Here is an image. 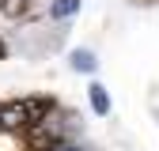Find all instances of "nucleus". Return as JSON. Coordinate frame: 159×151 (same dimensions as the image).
Masks as SVG:
<instances>
[{
  "label": "nucleus",
  "instance_id": "obj_1",
  "mask_svg": "<svg viewBox=\"0 0 159 151\" xmlns=\"http://www.w3.org/2000/svg\"><path fill=\"white\" fill-rule=\"evenodd\" d=\"M0 121H4V128H8V132H19V128H27V125H30V121H27V110H23V102L0 106Z\"/></svg>",
  "mask_w": 159,
  "mask_h": 151
},
{
  "label": "nucleus",
  "instance_id": "obj_2",
  "mask_svg": "<svg viewBox=\"0 0 159 151\" xmlns=\"http://www.w3.org/2000/svg\"><path fill=\"white\" fill-rule=\"evenodd\" d=\"M23 110H27V121H30V125H34V121H46L49 113H53V98H27Z\"/></svg>",
  "mask_w": 159,
  "mask_h": 151
},
{
  "label": "nucleus",
  "instance_id": "obj_3",
  "mask_svg": "<svg viewBox=\"0 0 159 151\" xmlns=\"http://www.w3.org/2000/svg\"><path fill=\"white\" fill-rule=\"evenodd\" d=\"M68 64H72L76 72H84V76H91V72L98 68V61H95V53H91V49H72Z\"/></svg>",
  "mask_w": 159,
  "mask_h": 151
},
{
  "label": "nucleus",
  "instance_id": "obj_4",
  "mask_svg": "<svg viewBox=\"0 0 159 151\" xmlns=\"http://www.w3.org/2000/svg\"><path fill=\"white\" fill-rule=\"evenodd\" d=\"M80 4H84V0H49V19H57V23H61V19H72L80 11Z\"/></svg>",
  "mask_w": 159,
  "mask_h": 151
},
{
  "label": "nucleus",
  "instance_id": "obj_5",
  "mask_svg": "<svg viewBox=\"0 0 159 151\" xmlns=\"http://www.w3.org/2000/svg\"><path fill=\"white\" fill-rule=\"evenodd\" d=\"M87 94H91V110L98 113V117H106V113H110V94H106V87L102 83H91Z\"/></svg>",
  "mask_w": 159,
  "mask_h": 151
},
{
  "label": "nucleus",
  "instance_id": "obj_6",
  "mask_svg": "<svg viewBox=\"0 0 159 151\" xmlns=\"http://www.w3.org/2000/svg\"><path fill=\"white\" fill-rule=\"evenodd\" d=\"M30 11V0H0V15L4 19H23Z\"/></svg>",
  "mask_w": 159,
  "mask_h": 151
},
{
  "label": "nucleus",
  "instance_id": "obj_7",
  "mask_svg": "<svg viewBox=\"0 0 159 151\" xmlns=\"http://www.w3.org/2000/svg\"><path fill=\"white\" fill-rule=\"evenodd\" d=\"M49 151H87V147H84V144H53Z\"/></svg>",
  "mask_w": 159,
  "mask_h": 151
},
{
  "label": "nucleus",
  "instance_id": "obj_8",
  "mask_svg": "<svg viewBox=\"0 0 159 151\" xmlns=\"http://www.w3.org/2000/svg\"><path fill=\"white\" fill-rule=\"evenodd\" d=\"M4 53H8V49H4V42H0V57H4Z\"/></svg>",
  "mask_w": 159,
  "mask_h": 151
},
{
  "label": "nucleus",
  "instance_id": "obj_9",
  "mask_svg": "<svg viewBox=\"0 0 159 151\" xmlns=\"http://www.w3.org/2000/svg\"><path fill=\"white\" fill-rule=\"evenodd\" d=\"M0 128H4V121H0Z\"/></svg>",
  "mask_w": 159,
  "mask_h": 151
}]
</instances>
